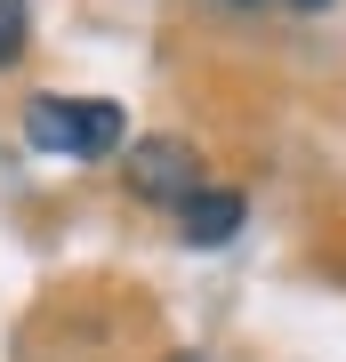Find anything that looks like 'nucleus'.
I'll use <instances>...</instances> for the list:
<instances>
[{
  "label": "nucleus",
  "mask_w": 346,
  "mask_h": 362,
  "mask_svg": "<svg viewBox=\"0 0 346 362\" xmlns=\"http://www.w3.org/2000/svg\"><path fill=\"white\" fill-rule=\"evenodd\" d=\"M242 218H250V202L233 194V185H193V194L178 202V233L193 250H226L233 233H242Z\"/></svg>",
  "instance_id": "obj_3"
},
{
  "label": "nucleus",
  "mask_w": 346,
  "mask_h": 362,
  "mask_svg": "<svg viewBox=\"0 0 346 362\" xmlns=\"http://www.w3.org/2000/svg\"><path fill=\"white\" fill-rule=\"evenodd\" d=\"M233 8H258V0H233Z\"/></svg>",
  "instance_id": "obj_6"
},
{
  "label": "nucleus",
  "mask_w": 346,
  "mask_h": 362,
  "mask_svg": "<svg viewBox=\"0 0 346 362\" xmlns=\"http://www.w3.org/2000/svg\"><path fill=\"white\" fill-rule=\"evenodd\" d=\"M121 169H129V194H137V202H161V209H178L193 185H202V153H193L185 137H137Z\"/></svg>",
  "instance_id": "obj_2"
},
{
  "label": "nucleus",
  "mask_w": 346,
  "mask_h": 362,
  "mask_svg": "<svg viewBox=\"0 0 346 362\" xmlns=\"http://www.w3.org/2000/svg\"><path fill=\"white\" fill-rule=\"evenodd\" d=\"M290 8H298V16H322V8H330V0H290Z\"/></svg>",
  "instance_id": "obj_5"
},
{
  "label": "nucleus",
  "mask_w": 346,
  "mask_h": 362,
  "mask_svg": "<svg viewBox=\"0 0 346 362\" xmlns=\"http://www.w3.org/2000/svg\"><path fill=\"white\" fill-rule=\"evenodd\" d=\"M25 145L49 161H113L129 145V113L113 97H33L25 105Z\"/></svg>",
  "instance_id": "obj_1"
},
{
  "label": "nucleus",
  "mask_w": 346,
  "mask_h": 362,
  "mask_svg": "<svg viewBox=\"0 0 346 362\" xmlns=\"http://www.w3.org/2000/svg\"><path fill=\"white\" fill-rule=\"evenodd\" d=\"M25 40H33V0H0V73L25 57Z\"/></svg>",
  "instance_id": "obj_4"
}]
</instances>
